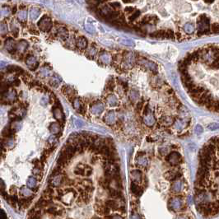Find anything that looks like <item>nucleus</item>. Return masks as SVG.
I'll return each mask as SVG.
<instances>
[{"label": "nucleus", "mask_w": 219, "mask_h": 219, "mask_svg": "<svg viewBox=\"0 0 219 219\" xmlns=\"http://www.w3.org/2000/svg\"><path fill=\"white\" fill-rule=\"evenodd\" d=\"M29 44L28 42L25 40H20L17 44V51L19 53H24L26 49L28 48Z\"/></svg>", "instance_id": "4be33fe9"}, {"label": "nucleus", "mask_w": 219, "mask_h": 219, "mask_svg": "<svg viewBox=\"0 0 219 219\" xmlns=\"http://www.w3.org/2000/svg\"><path fill=\"white\" fill-rule=\"evenodd\" d=\"M5 145H7V146H8V148H12L13 147V145H14V141H13V139H11V138H8V139L6 140Z\"/></svg>", "instance_id": "5fc2aeb1"}, {"label": "nucleus", "mask_w": 219, "mask_h": 219, "mask_svg": "<svg viewBox=\"0 0 219 219\" xmlns=\"http://www.w3.org/2000/svg\"><path fill=\"white\" fill-rule=\"evenodd\" d=\"M140 15V11L139 10H136L135 12H134L131 16H130V17H129V19H130V21H134L135 19H137L138 18V17Z\"/></svg>", "instance_id": "3c124183"}, {"label": "nucleus", "mask_w": 219, "mask_h": 219, "mask_svg": "<svg viewBox=\"0 0 219 219\" xmlns=\"http://www.w3.org/2000/svg\"><path fill=\"white\" fill-rule=\"evenodd\" d=\"M130 100H131L133 102H134V101H136L137 100L139 99V92H138L137 91L132 90L130 93Z\"/></svg>", "instance_id": "a19ab883"}, {"label": "nucleus", "mask_w": 219, "mask_h": 219, "mask_svg": "<svg viewBox=\"0 0 219 219\" xmlns=\"http://www.w3.org/2000/svg\"><path fill=\"white\" fill-rule=\"evenodd\" d=\"M57 35H58V37L61 39V40H67L68 39V37H69V32H68V30L66 28L64 27H60L58 30H57Z\"/></svg>", "instance_id": "393cba45"}, {"label": "nucleus", "mask_w": 219, "mask_h": 219, "mask_svg": "<svg viewBox=\"0 0 219 219\" xmlns=\"http://www.w3.org/2000/svg\"><path fill=\"white\" fill-rule=\"evenodd\" d=\"M138 105H139V110H140L141 108H142V106H143V105H142V102H139V103Z\"/></svg>", "instance_id": "69168bd1"}, {"label": "nucleus", "mask_w": 219, "mask_h": 219, "mask_svg": "<svg viewBox=\"0 0 219 219\" xmlns=\"http://www.w3.org/2000/svg\"><path fill=\"white\" fill-rule=\"evenodd\" d=\"M49 129H50V131L53 134H58L61 131V128H60V125L58 123H55V122L50 124Z\"/></svg>", "instance_id": "2f4dec72"}, {"label": "nucleus", "mask_w": 219, "mask_h": 219, "mask_svg": "<svg viewBox=\"0 0 219 219\" xmlns=\"http://www.w3.org/2000/svg\"><path fill=\"white\" fill-rule=\"evenodd\" d=\"M21 128V123L19 122V120H14L12 124V130L18 131Z\"/></svg>", "instance_id": "c03bdc74"}, {"label": "nucleus", "mask_w": 219, "mask_h": 219, "mask_svg": "<svg viewBox=\"0 0 219 219\" xmlns=\"http://www.w3.org/2000/svg\"><path fill=\"white\" fill-rule=\"evenodd\" d=\"M166 161L171 166H179L180 163H182L183 158L179 152H176V151H173V152H170L169 154L166 155Z\"/></svg>", "instance_id": "f03ea898"}, {"label": "nucleus", "mask_w": 219, "mask_h": 219, "mask_svg": "<svg viewBox=\"0 0 219 219\" xmlns=\"http://www.w3.org/2000/svg\"><path fill=\"white\" fill-rule=\"evenodd\" d=\"M27 17V11L26 9H20L17 12V18L20 21H25Z\"/></svg>", "instance_id": "e433bc0d"}, {"label": "nucleus", "mask_w": 219, "mask_h": 219, "mask_svg": "<svg viewBox=\"0 0 219 219\" xmlns=\"http://www.w3.org/2000/svg\"><path fill=\"white\" fill-rule=\"evenodd\" d=\"M5 48L10 53H13L15 50H17V44L15 43V40L12 38H8L5 40Z\"/></svg>", "instance_id": "dca6fc26"}, {"label": "nucleus", "mask_w": 219, "mask_h": 219, "mask_svg": "<svg viewBox=\"0 0 219 219\" xmlns=\"http://www.w3.org/2000/svg\"><path fill=\"white\" fill-rule=\"evenodd\" d=\"M132 219H141L139 218V216L137 213H133L132 215Z\"/></svg>", "instance_id": "680f3d73"}, {"label": "nucleus", "mask_w": 219, "mask_h": 219, "mask_svg": "<svg viewBox=\"0 0 219 219\" xmlns=\"http://www.w3.org/2000/svg\"><path fill=\"white\" fill-rule=\"evenodd\" d=\"M113 219H124L121 216H120V215H118V214H115L114 215V218H113Z\"/></svg>", "instance_id": "0e129e2a"}, {"label": "nucleus", "mask_w": 219, "mask_h": 219, "mask_svg": "<svg viewBox=\"0 0 219 219\" xmlns=\"http://www.w3.org/2000/svg\"><path fill=\"white\" fill-rule=\"evenodd\" d=\"M99 60L104 64H110L112 61V57L106 51H102L99 54Z\"/></svg>", "instance_id": "f3484780"}, {"label": "nucleus", "mask_w": 219, "mask_h": 219, "mask_svg": "<svg viewBox=\"0 0 219 219\" xmlns=\"http://www.w3.org/2000/svg\"><path fill=\"white\" fill-rule=\"evenodd\" d=\"M63 92H64V94L66 95V96H72L73 93V88H72L71 87H69V86H67V87H63Z\"/></svg>", "instance_id": "a18cd8bd"}, {"label": "nucleus", "mask_w": 219, "mask_h": 219, "mask_svg": "<svg viewBox=\"0 0 219 219\" xmlns=\"http://www.w3.org/2000/svg\"><path fill=\"white\" fill-rule=\"evenodd\" d=\"M133 10H134V8H131V7H129V8H125V12H131Z\"/></svg>", "instance_id": "e2e57ef3"}, {"label": "nucleus", "mask_w": 219, "mask_h": 219, "mask_svg": "<svg viewBox=\"0 0 219 219\" xmlns=\"http://www.w3.org/2000/svg\"><path fill=\"white\" fill-rule=\"evenodd\" d=\"M95 210L100 216H108L110 214V209L105 206V203H98L95 204Z\"/></svg>", "instance_id": "1a4fd4ad"}, {"label": "nucleus", "mask_w": 219, "mask_h": 219, "mask_svg": "<svg viewBox=\"0 0 219 219\" xmlns=\"http://www.w3.org/2000/svg\"><path fill=\"white\" fill-rule=\"evenodd\" d=\"M120 42L125 45H128V46H134L135 45L134 41L130 39H121Z\"/></svg>", "instance_id": "de8ad7c7"}, {"label": "nucleus", "mask_w": 219, "mask_h": 219, "mask_svg": "<svg viewBox=\"0 0 219 219\" xmlns=\"http://www.w3.org/2000/svg\"><path fill=\"white\" fill-rule=\"evenodd\" d=\"M1 219H7V215L3 210H1Z\"/></svg>", "instance_id": "052dcab7"}, {"label": "nucleus", "mask_w": 219, "mask_h": 219, "mask_svg": "<svg viewBox=\"0 0 219 219\" xmlns=\"http://www.w3.org/2000/svg\"><path fill=\"white\" fill-rule=\"evenodd\" d=\"M136 162H137V164L138 165H139L141 166L144 167V166H148V159L145 157L144 156H137Z\"/></svg>", "instance_id": "72a5a7b5"}, {"label": "nucleus", "mask_w": 219, "mask_h": 219, "mask_svg": "<svg viewBox=\"0 0 219 219\" xmlns=\"http://www.w3.org/2000/svg\"><path fill=\"white\" fill-rule=\"evenodd\" d=\"M105 206H106L107 208H109L110 210H113V211H117L118 209H119V207H120L118 202H117L115 199H112L105 200Z\"/></svg>", "instance_id": "412c9836"}, {"label": "nucleus", "mask_w": 219, "mask_h": 219, "mask_svg": "<svg viewBox=\"0 0 219 219\" xmlns=\"http://www.w3.org/2000/svg\"><path fill=\"white\" fill-rule=\"evenodd\" d=\"M48 102H49V98H48L47 96H43V97L40 99V105H44V106L48 104Z\"/></svg>", "instance_id": "6e6d98bb"}, {"label": "nucleus", "mask_w": 219, "mask_h": 219, "mask_svg": "<svg viewBox=\"0 0 219 219\" xmlns=\"http://www.w3.org/2000/svg\"><path fill=\"white\" fill-rule=\"evenodd\" d=\"M6 70L8 71V73H14V72H17V73H22L24 71L22 69H21L20 67H17L16 65H8L7 68H6Z\"/></svg>", "instance_id": "c9c22d12"}, {"label": "nucleus", "mask_w": 219, "mask_h": 219, "mask_svg": "<svg viewBox=\"0 0 219 219\" xmlns=\"http://www.w3.org/2000/svg\"><path fill=\"white\" fill-rule=\"evenodd\" d=\"M73 124L76 126V128H78V129H80L83 126V122L82 120L77 119L76 117H73Z\"/></svg>", "instance_id": "8fccbe9b"}, {"label": "nucleus", "mask_w": 219, "mask_h": 219, "mask_svg": "<svg viewBox=\"0 0 219 219\" xmlns=\"http://www.w3.org/2000/svg\"><path fill=\"white\" fill-rule=\"evenodd\" d=\"M62 82V78H60L58 74H55L50 81V84L53 87H58L59 85Z\"/></svg>", "instance_id": "c85d7f7f"}, {"label": "nucleus", "mask_w": 219, "mask_h": 219, "mask_svg": "<svg viewBox=\"0 0 219 219\" xmlns=\"http://www.w3.org/2000/svg\"><path fill=\"white\" fill-rule=\"evenodd\" d=\"M107 87H108L110 90L114 89V87H115V84H114V82H113V81H112V80H111V82H110V83H107Z\"/></svg>", "instance_id": "13d9d810"}, {"label": "nucleus", "mask_w": 219, "mask_h": 219, "mask_svg": "<svg viewBox=\"0 0 219 219\" xmlns=\"http://www.w3.org/2000/svg\"><path fill=\"white\" fill-rule=\"evenodd\" d=\"M20 194L23 198H31V197H35V194H32V192L30 191L28 188H26L25 186H22L20 189Z\"/></svg>", "instance_id": "cd10ccee"}, {"label": "nucleus", "mask_w": 219, "mask_h": 219, "mask_svg": "<svg viewBox=\"0 0 219 219\" xmlns=\"http://www.w3.org/2000/svg\"><path fill=\"white\" fill-rule=\"evenodd\" d=\"M181 80L199 107L219 115V44H207L179 63Z\"/></svg>", "instance_id": "f257e3e1"}, {"label": "nucleus", "mask_w": 219, "mask_h": 219, "mask_svg": "<svg viewBox=\"0 0 219 219\" xmlns=\"http://www.w3.org/2000/svg\"><path fill=\"white\" fill-rule=\"evenodd\" d=\"M26 184H27L28 188H30V189H37V188H36V186H37V180H36V179H35V177H33V176H30V177L28 178L27 182H26Z\"/></svg>", "instance_id": "473e14b6"}, {"label": "nucleus", "mask_w": 219, "mask_h": 219, "mask_svg": "<svg viewBox=\"0 0 219 219\" xmlns=\"http://www.w3.org/2000/svg\"><path fill=\"white\" fill-rule=\"evenodd\" d=\"M75 152H76V148H75V147L73 145H67L66 147H64L63 150H62V153L64 155L65 157L68 158V159L69 160L71 159L73 157V155H74Z\"/></svg>", "instance_id": "9b49d317"}, {"label": "nucleus", "mask_w": 219, "mask_h": 219, "mask_svg": "<svg viewBox=\"0 0 219 219\" xmlns=\"http://www.w3.org/2000/svg\"><path fill=\"white\" fill-rule=\"evenodd\" d=\"M52 111H53V116L55 120H57L59 122H61V123L64 122V113L62 112L61 109H60L59 107H54Z\"/></svg>", "instance_id": "2eb2a0df"}, {"label": "nucleus", "mask_w": 219, "mask_h": 219, "mask_svg": "<svg viewBox=\"0 0 219 219\" xmlns=\"http://www.w3.org/2000/svg\"><path fill=\"white\" fill-rule=\"evenodd\" d=\"M68 161H69V159H68V158L65 157L64 155L61 152L60 155V157H59V159H58V161H57V162H58L59 166H65V165L67 164Z\"/></svg>", "instance_id": "58836bf2"}, {"label": "nucleus", "mask_w": 219, "mask_h": 219, "mask_svg": "<svg viewBox=\"0 0 219 219\" xmlns=\"http://www.w3.org/2000/svg\"><path fill=\"white\" fill-rule=\"evenodd\" d=\"M3 98L8 102H12L17 98V92L14 90H10L3 94Z\"/></svg>", "instance_id": "a211bd4d"}, {"label": "nucleus", "mask_w": 219, "mask_h": 219, "mask_svg": "<svg viewBox=\"0 0 219 219\" xmlns=\"http://www.w3.org/2000/svg\"><path fill=\"white\" fill-rule=\"evenodd\" d=\"M110 5L111 6L112 8H118L120 7V3H118V2H111L110 3Z\"/></svg>", "instance_id": "4d7b16f0"}, {"label": "nucleus", "mask_w": 219, "mask_h": 219, "mask_svg": "<svg viewBox=\"0 0 219 219\" xmlns=\"http://www.w3.org/2000/svg\"><path fill=\"white\" fill-rule=\"evenodd\" d=\"M170 206L171 207L172 210L177 211L182 207L181 199L180 198H173L170 200Z\"/></svg>", "instance_id": "aec40b11"}, {"label": "nucleus", "mask_w": 219, "mask_h": 219, "mask_svg": "<svg viewBox=\"0 0 219 219\" xmlns=\"http://www.w3.org/2000/svg\"><path fill=\"white\" fill-rule=\"evenodd\" d=\"M40 13V10L37 8H32L30 11V17L31 20H35Z\"/></svg>", "instance_id": "4c0bfd02"}, {"label": "nucleus", "mask_w": 219, "mask_h": 219, "mask_svg": "<svg viewBox=\"0 0 219 219\" xmlns=\"http://www.w3.org/2000/svg\"><path fill=\"white\" fill-rule=\"evenodd\" d=\"M98 12H99V14L101 16V17H105V18L107 19L112 14L113 11L111 10V8H110L109 6L104 5V6H102L101 8H100L99 10H98Z\"/></svg>", "instance_id": "6ab92c4d"}, {"label": "nucleus", "mask_w": 219, "mask_h": 219, "mask_svg": "<svg viewBox=\"0 0 219 219\" xmlns=\"http://www.w3.org/2000/svg\"><path fill=\"white\" fill-rule=\"evenodd\" d=\"M53 196H54V190H53V189H51L50 187L45 189L43 194H42V198H44L46 200H52Z\"/></svg>", "instance_id": "c756f323"}, {"label": "nucleus", "mask_w": 219, "mask_h": 219, "mask_svg": "<svg viewBox=\"0 0 219 219\" xmlns=\"http://www.w3.org/2000/svg\"><path fill=\"white\" fill-rule=\"evenodd\" d=\"M107 103L110 106H116L118 105V99L116 97V96L115 95H110L107 97V100H106Z\"/></svg>", "instance_id": "f704fd0d"}, {"label": "nucleus", "mask_w": 219, "mask_h": 219, "mask_svg": "<svg viewBox=\"0 0 219 219\" xmlns=\"http://www.w3.org/2000/svg\"><path fill=\"white\" fill-rule=\"evenodd\" d=\"M10 13L11 12L9 8H8V7H3V8H1V17H8V16L10 15Z\"/></svg>", "instance_id": "37998d69"}, {"label": "nucleus", "mask_w": 219, "mask_h": 219, "mask_svg": "<svg viewBox=\"0 0 219 219\" xmlns=\"http://www.w3.org/2000/svg\"><path fill=\"white\" fill-rule=\"evenodd\" d=\"M76 45L81 50H84L87 47V40L83 36H80L77 39Z\"/></svg>", "instance_id": "a878e982"}, {"label": "nucleus", "mask_w": 219, "mask_h": 219, "mask_svg": "<svg viewBox=\"0 0 219 219\" xmlns=\"http://www.w3.org/2000/svg\"><path fill=\"white\" fill-rule=\"evenodd\" d=\"M115 114L114 110H110L104 116V122L107 125H112L115 123Z\"/></svg>", "instance_id": "4468645a"}, {"label": "nucleus", "mask_w": 219, "mask_h": 219, "mask_svg": "<svg viewBox=\"0 0 219 219\" xmlns=\"http://www.w3.org/2000/svg\"><path fill=\"white\" fill-rule=\"evenodd\" d=\"M51 74H52V70L49 66L45 65L40 69V75L41 77H48V76H50Z\"/></svg>", "instance_id": "7c9ffc66"}, {"label": "nucleus", "mask_w": 219, "mask_h": 219, "mask_svg": "<svg viewBox=\"0 0 219 219\" xmlns=\"http://www.w3.org/2000/svg\"><path fill=\"white\" fill-rule=\"evenodd\" d=\"M48 142L51 145H56L58 143L59 140H58V139L55 136H50V138H49V139H48Z\"/></svg>", "instance_id": "864d4df0"}, {"label": "nucleus", "mask_w": 219, "mask_h": 219, "mask_svg": "<svg viewBox=\"0 0 219 219\" xmlns=\"http://www.w3.org/2000/svg\"><path fill=\"white\" fill-rule=\"evenodd\" d=\"M96 53H97V50L96 49V47L95 46H91V48H90L88 51H87V55L89 56L90 58H94V56L96 55Z\"/></svg>", "instance_id": "49530a36"}, {"label": "nucleus", "mask_w": 219, "mask_h": 219, "mask_svg": "<svg viewBox=\"0 0 219 219\" xmlns=\"http://www.w3.org/2000/svg\"><path fill=\"white\" fill-rule=\"evenodd\" d=\"M32 172H33V175H35V176H39L40 179H41V170H40V167L35 166L33 170H32Z\"/></svg>", "instance_id": "603ef678"}, {"label": "nucleus", "mask_w": 219, "mask_h": 219, "mask_svg": "<svg viewBox=\"0 0 219 219\" xmlns=\"http://www.w3.org/2000/svg\"><path fill=\"white\" fill-rule=\"evenodd\" d=\"M91 219H103V218H98V217H93Z\"/></svg>", "instance_id": "338daca9"}, {"label": "nucleus", "mask_w": 219, "mask_h": 219, "mask_svg": "<svg viewBox=\"0 0 219 219\" xmlns=\"http://www.w3.org/2000/svg\"><path fill=\"white\" fill-rule=\"evenodd\" d=\"M130 189H131L132 194H134L135 196H137V197H139V196H140L141 194H143V189H141L139 186L136 184L135 182H132V183H131Z\"/></svg>", "instance_id": "b1692460"}, {"label": "nucleus", "mask_w": 219, "mask_h": 219, "mask_svg": "<svg viewBox=\"0 0 219 219\" xmlns=\"http://www.w3.org/2000/svg\"><path fill=\"white\" fill-rule=\"evenodd\" d=\"M52 26H53L52 21L47 16H44L38 22V26H39L40 30L44 31V32H47V31L50 30V29L52 28Z\"/></svg>", "instance_id": "20e7f679"}, {"label": "nucleus", "mask_w": 219, "mask_h": 219, "mask_svg": "<svg viewBox=\"0 0 219 219\" xmlns=\"http://www.w3.org/2000/svg\"><path fill=\"white\" fill-rule=\"evenodd\" d=\"M74 174L82 176H90L92 174V168L88 165L78 164L74 169Z\"/></svg>", "instance_id": "7ed1b4c3"}, {"label": "nucleus", "mask_w": 219, "mask_h": 219, "mask_svg": "<svg viewBox=\"0 0 219 219\" xmlns=\"http://www.w3.org/2000/svg\"><path fill=\"white\" fill-rule=\"evenodd\" d=\"M139 64L140 65H142V66H144L146 69L152 71L153 73H157V65L155 63H153L152 61H150V60H147V59H144V58H142L139 61Z\"/></svg>", "instance_id": "0eeeda50"}, {"label": "nucleus", "mask_w": 219, "mask_h": 219, "mask_svg": "<svg viewBox=\"0 0 219 219\" xmlns=\"http://www.w3.org/2000/svg\"><path fill=\"white\" fill-rule=\"evenodd\" d=\"M85 29H86L87 31H88L89 33L94 34L95 32H96V29H95L94 26L91 25V24H86L85 25Z\"/></svg>", "instance_id": "09e8293b"}, {"label": "nucleus", "mask_w": 219, "mask_h": 219, "mask_svg": "<svg viewBox=\"0 0 219 219\" xmlns=\"http://www.w3.org/2000/svg\"><path fill=\"white\" fill-rule=\"evenodd\" d=\"M46 213H48L54 217H62L64 213V210L62 206L53 204L46 209Z\"/></svg>", "instance_id": "423d86ee"}, {"label": "nucleus", "mask_w": 219, "mask_h": 219, "mask_svg": "<svg viewBox=\"0 0 219 219\" xmlns=\"http://www.w3.org/2000/svg\"><path fill=\"white\" fill-rule=\"evenodd\" d=\"M65 179L66 178H64V176L61 173L57 175H52V177L50 179V184H51V186L58 187L60 184L64 183Z\"/></svg>", "instance_id": "6e6552de"}, {"label": "nucleus", "mask_w": 219, "mask_h": 219, "mask_svg": "<svg viewBox=\"0 0 219 219\" xmlns=\"http://www.w3.org/2000/svg\"><path fill=\"white\" fill-rule=\"evenodd\" d=\"M135 61V55L132 52H128L125 55V60H124V66L125 68H131Z\"/></svg>", "instance_id": "9d476101"}, {"label": "nucleus", "mask_w": 219, "mask_h": 219, "mask_svg": "<svg viewBox=\"0 0 219 219\" xmlns=\"http://www.w3.org/2000/svg\"><path fill=\"white\" fill-rule=\"evenodd\" d=\"M73 105L74 107V109L79 112H82V105L81 104L80 100H78V98H75L73 100Z\"/></svg>", "instance_id": "ea45409f"}, {"label": "nucleus", "mask_w": 219, "mask_h": 219, "mask_svg": "<svg viewBox=\"0 0 219 219\" xmlns=\"http://www.w3.org/2000/svg\"><path fill=\"white\" fill-rule=\"evenodd\" d=\"M105 106L101 102H96L91 106V112L96 115H100L104 111Z\"/></svg>", "instance_id": "ddd939ff"}, {"label": "nucleus", "mask_w": 219, "mask_h": 219, "mask_svg": "<svg viewBox=\"0 0 219 219\" xmlns=\"http://www.w3.org/2000/svg\"><path fill=\"white\" fill-rule=\"evenodd\" d=\"M1 190H2V192L5 191V184L3 179H1Z\"/></svg>", "instance_id": "bf43d9fd"}, {"label": "nucleus", "mask_w": 219, "mask_h": 219, "mask_svg": "<svg viewBox=\"0 0 219 219\" xmlns=\"http://www.w3.org/2000/svg\"><path fill=\"white\" fill-rule=\"evenodd\" d=\"M143 122H144L145 125L148 126V127L153 126L155 125V123H156V119H155L154 115L151 111V110L148 109V105L146 106V109H145L144 115H143Z\"/></svg>", "instance_id": "39448f33"}, {"label": "nucleus", "mask_w": 219, "mask_h": 219, "mask_svg": "<svg viewBox=\"0 0 219 219\" xmlns=\"http://www.w3.org/2000/svg\"><path fill=\"white\" fill-rule=\"evenodd\" d=\"M0 31H1V35H6L8 31V26L6 24V22L4 21H2L1 22V26H0Z\"/></svg>", "instance_id": "79ce46f5"}, {"label": "nucleus", "mask_w": 219, "mask_h": 219, "mask_svg": "<svg viewBox=\"0 0 219 219\" xmlns=\"http://www.w3.org/2000/svg\"><path fill=\"white\" fill-rule=\"evenodd\" d=\"M131 177L133 182H141L142 180V172L139 170H134L131 171Z\"/></svg>", "instance_id": "bb28decb"}, {"label": "nucleus", "mask_w": 219, "mask_h": 219, "mask_svg": "<svg viewBox=\"0 0 219 219\" xmlns=\"http://www.w3.org/2000/svg\"><path fill=\"white\" fill-rule=\"evenodd\" d=\"M182 188H183V184H182V181L181 180H176L173 182V184L171 185V191L172 193H179L181 190H182Z\"/></svg>", "instance_id": "5701e85b"}, {"label": "nucleus", "mask_w": 219, "mask_h": 219, "mask_svg": "<svg viewBox=\"0 0 219 219\" xmlns=\"http://www.w3.org/2000/svg\"><path fill=\"white\" fill-rule=\"evenodd\" d=\"M26 66L30 69V70L34 71L37 68H38V61L35 59V57L32 56V55H29L26 60Z\"/></svg>", "instance_id": "f8f14e48"}]
</instances>
